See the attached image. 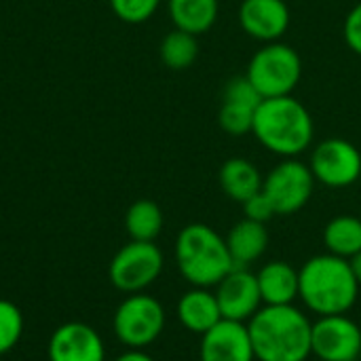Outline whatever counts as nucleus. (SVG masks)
<instances>
[{
    "label": "nucleus",
    "instance_id": "nucleus-1",
    "mask_svg": "<svg viewBox=\"0 0 361 361\" xmlns=\"http://www.w3.org/2000/svg\"><path fill=\"white\" fill-rule=\"evenodd\" d=\"M311 319L294 305H264L250 322V338L258 361H307L311 351Z\"/></svg>",
    "mask_w": 361,
    "mask_h": 361
},
{
    "label": "nucleus",
    "instance_id": "nucleus-2",
    "mask_svg": "<svg viewBox=\"0 0 361 361\" xmlns=\"http://www.w3.org/2000/svg\"><path fill=\"white\" fill-rule=\"evenodd\" d=\"M300 275L298 298L317 317L347 315L360 296V283L351 269V262L334 254H322L309 258Z\"/></svg>",
    "mask_w": 361,
    "mask_h": 361
},
{
    "label": "nucleus",
    "instance_id": "nucleus-3",
    "mask_svg": "<svg viewBox=\"0 0 361 361\" xmlns=\"http://www.w3.org/2000/svg\"><path fill=\"white\" fill-rule=\"evenodd\" d=\"M311 112L292 95L262 99L254 114L252 133L271 152L283 159H296L313 142Z\"/></svg>",
    "mask_w": 361,
    "mask_h": 361
},
{
    "label": "nucleus",
    "instance_id": "nucleus-4",
    "mask_svg": "<svg viewBox=\"0 0 361 361\" xmlns=\"http://www.w3.org/2000/svg\"><path fill=\"white\" fill-rule=\"evenodd\" d=\"M176 264L192 288H216L233 269L226 239L207 224H188L176 239Z\"/></svg>",
    "mask_w": 361,
    "mask_h": 361
},
{
    "label": "nucleus",
    "instance_id": "nucleus-5",
    "mask_svg": "<svg viewBox=\"0 0 361 361\" xmlns=\"http://www.w3.org/2000/svg\"><path fill=\"white\" fill-rule=\"evenodd\" d=\"M245 76L264 99L292 95L302 76V61L290 44L267 42L250 59Z\"/></svg>",
    "mask_w": 361,
    "mask_h": 361
},
{
    "label": "nucleus",
    "instance_id": "nucleus-6",
    "mask_svg": "<svg viewBox=\"0 0 361 361\" xmlns=\"http://www.w3.org/2000/svg\"><path fill=\"white\" fill-rule=\"evenodd\" d=\"M165 309L163 305L144 292L129 294L114 311L112 330L116 338L129 349L150 347L165 330Z\"/></svg>",
    "mask_w": 361,
    "mask_h": 361
},
{
    "label": "nucleus",
    "instance_id": "nucleus-7",
    "mask_svg": "<svg viewBox=\"0 0 361 361\" xmlns=\"http://www.w3.org/2000/svg\"><path fill=\"white\" fill-rule=\"evenodd\" d=\"M163 264V252L154 241H129L110 260L108 279L118 292L140 294L161 277Z\"/></svg>",
    "mask_w": 361,
    "mask_h": 361
},
{
    "label": "nucleus",
    "instance_id": "nucleus-8",
    "mask_svg": "<svg viewBox=\"0 0 361 361\" xmlns=\"http://www.w3.org/2000/svg\"><path fill=\"white\" fill-rule=\"evenodd\" d=\"M315 178L309 165L298 159H283L262 182V192L273 203L277 216L300 212L313 197Z\"/></svg>",
    "mask_w": 361,
    "mask_h": 361
},
{
    "label": "nucleus",
    "instance_id": "nucleus-9",
    "mask_svg": "<svg viewBox=\"0 0 361 361\" xmlns=\"http://www.w3.org/2000/svg\"><path fill=\"white\" fill-rule=\"evenodd\" d=\"M309 167L315 182L330 188H347L361 178V152L343 137H328L315 146Z\"/></svg>",
    "mask_w": 361,
    "mask_h": 361
},
{
    "label": "nucleus",
    "instance_id": "nucleus-10",
    "mask_svg": "<svg viewBox=\"0 0 361 361\" xmlns=\"http://www.w3.org/2000/svg\"><path fill=\"white\" fill-rule=\"evenodd\" d=\"M311 351L322 361L360 360L361 328L347 315L317 317L311 328Z\"/></svg>",
    "mask_w": 361,
    "mask_h": 361
},
{
    "label": "nucleus",
    "instance_id": "nucleus-11",
    "mask_svg": "<svg viewBox=\"0 0 361 361\" xmlns=\"http://www.w3.org/2000/svg\"><path fill=\"white\" fill-rule=\"evenodd\" d=\"M216 298L220 305L222 319L241 324H247L264 307L256 273H252L247 267H235L216 286Z\"/></svg>",
    "mask_w": 361,
    "mask_h": 361
},
{
    "label": "nucleus",
    "instance_id": "nucleus-12",
    "mask_svg": "<svg viewBox=\"0 0 361 361\" xmlns=\"http://www.w3.org/2000/svg\"><path fill=\"white\" fill-rule=\"evenodd\" d=\"M49 361H106V347L95 328L68 322L53 330L47 345Z\"/></svg>",
    "mask_w": 361,
    "mask_h": 361
},
{
    "label": "nucleus",
    "instance_id": "nucleus-13",
    "mask_svg": "<svg viewBox=\"0 0 361 361\" xmlns=\"http://www.w3.org/2000/svg\"><path fill=\"white\" fill-rule=\"evenodd\" d=\"M201 361H256L247 324L220 319L201 336Z\"/></svg>",
    "mask_w": 361,
    "mask_h": 361
},
{
    "label": "nucleus",
    "instance_id": "nucleus-14",
    "mask_svg": "<svg viewBox=\"0 0 361 361\" xmlns=\"http://www.w3.org/2000/svg\"><path fill=\"white\" fill-rule=\"evenodd\" d=\"M239 23L260 42H277L290 27V8L283 0H243Z\"/></svg>",
    "mask_w": 361,
    "mask_h": 361
},
{
    "label": "nucleus",
    "instance_id": "nucleus-15",
    "mask_svg": "<svg viewBox=\"0 0 361 361\" xmlns=\"http://www.w3.org/2000/svg\"><path fill=\"white\" fill-rule=\"evenodd\" d=\"M258 288L262 296V305L269 307H281V305H294L300 290V275L298 271L283 260L267 262L258 273Z\"/></svg>",
    "mask_w": 361,
    "mask_h": 361
},
{
    "label": "nucleus",
    "instance_id": "nucleus-16",
    "mask_svg": "<svg viewBox=\"0 0 361 361\" xmlns=\"http://www.w3.org/2000/svg\"><path fill=\"white\" fill-rule=\"evenodd\" d=\"M176 313L180 324L188 332L199 336H203L222 319L216 292H212L209 288H190L188 292H184L178 300Z\"/></svg>",
    "mask_w": 361,
    "mask_h": 361
},
{
    "label": "nucleus",
    "instance_id": "nucleus-17",
    "mask_svg": "<svg viewBox=\"0 0 361 361\" xmlns=\"http://www.w3.org/2000/svg\"><path fill=\"white\" fill-rule=\"evenodd\" d=\"M226 245L235 267H250L267 252L269 233L264 224L243 218L231 228L226 237Z\"/></svg>",
    "mask_w": 361,
    "mask_h": 361
},
{
    "label": "nucleus",
    "instance_id": "nucleus-18",
    "mask_svg": "<svg viewBox=\"0 0 361 361\" xmlns=\"http://www.w3.org/2000/svg\"><path fill=\"white\" fill-rule=\"evenodd\" d=\"M220 188L226 197H231L237 203H245L250 197L262 190L264 178L260 176L258 167L247 159H228L222 163L218 173Z\"/></svg>",
    "mask_w": 361,
    "mask_h": 361
},
{
    "label": "nucleus",
    "instance_id": "nucleus-19",
    "mask_svg": "<svg viewBox=\"0 0 361 361\" xmlns=\"http://www.w3.org/2000/svg\"><path fill=\"white\" fill-rule=\"evenodd\" d=\"M169 17L178 30L188 34H205L218 19V0H167Z\"/></svg>",
    "mask_w": 361,
    "mask_h": 361
},
{
    "label": "nucleus",
    "instance_id": "nucleus-20",
    "mask_svg": "<svg viewBox=\"0 0 361 361\" xmlns=\"http://www.w3.org/2000/svg\"><path fill=\"white\" fill-rule=\"evenodd\" d=\"M324 243L328 254L351 260L361 252V218L357 216H336L328 222L324 231Z\"/></svg>",
    "mask_w": 361,
    "mask_h": 361
},
{
    "label": "nucleus",
    "instance_id": "nucleus-21",
    "mask_svg": "<svg viewBox=\"0 0 361 361\" xmlns=\"http://www.w3.org/2000/svg\"><path fill=\"white\" fill-rule=\"evenodd\" d=\"M125 231L131 241H154L163 231V212L150 199H140L125 214Z\"/></svg>",
    "mask_w": 361,
    "mask_h": 361
},
{
    "label": "nucleus",
    "instance_id": "nucleus-22",
    "mask_svg": "<svg viewBox=\"0 0 361 361\" xmlns=\"http://www.w3.org/2000/svg\"><path fill=\"white\" fill-rule=\"evenodd\" d=\"M161 61L171 70H186L195 63L199 55V42L195 34H188L184 30H171L163 40L159 49Z\"/></svg>",
    "mask_w": 361,
    "mask_h": 361
},
{
    "label": "nucleus",
    "instance_id": "nucleus-23",
    "mask_svg": "<svg viewBox=\"0 0 361 361\" xmlns=\"http://www.w3.org/2000/svg\"><path fill=\"white\" fill-rule=\"evenodd\" d=\"M23 336V313L21 309L6 300L0 298V355L11 353Z\"/></svg>",
    "mask_w": 361,
    "mask_h": 361
},
{
    "label": "nucleus",
    "instance_id": "nucleus-24",
    "mask_svg": "<svg viewBox=\"0 0 361 361\" xmlns=\"http://www.w3.org/2000/svg\"><path fill=\"white\" fill-rule=\"evenodd\" d=\"M254 114H256V108H247V106L233 104V102H222L220 112H218V123H220L222 131L239 137V135L252 133Z\"/></svg>",
    "mask_w": 361,
    "mask_h": 361
},
{
    "label": "nucleus",
    "instance_id": "nucleus-25",
    "mask_svg": "<svg viewBox=\"0 0 361 361\" xmlns=\"http://www.w3.org/2000/svg\"><path fill=\"white\" fill-rule=\"evenodd\" d=\"M108 2H110L112 13L121 21L133 23V25L148 21L161 4V0H108Z\"/></svg>",
    "mask_w": 361,
    "mask_h": 361
},
{
    "label": "nucleus",
    "instance_id": "nucleus-26",
    "mask_svg": "<svg viewBox=\"0 0 361 361\" xmlns=\"http://www.w3.org/2000/svg\"><path fill=\"white\" fill-rule=\"evenodd\" d=\"M262 99L264 97L258 93V89L252 85V80L247 76L231 78L222 93V102H233V104H241L247 108H258L262 104Z\"/></svg>",
    "mask_w": 361,
    "mask_h": 361
},
{
    "label": "nucleus",
    "instance_id": "nucleus-27",
    "mask_svg": "<svg viewBox=\"0 0 361 361\" xmlns=\"http://www.w3.org/2000/svg\"><path fill=\"white\" fill-rule=\"evenodd\" d=\"M243 205V212H245V218L247 220H254V222H260V224H267L273 216H277L273 203L269 201V197L260 190L256 192L254 197H250Z\"/></svg>",
    "mask_w": 361,
    "mask_h": 361
},
{
    "label": "nucleus",
    "instance_id": "nucleus-28",
    "mask_svg": "<svg viewBox=\"0 0 361 361\" xmlns=\"http://www.w3.org/2000/svg\"><path fill=\"white\" fill-rule=\"evenodd\" d=\"M343 34H345V42L349 44V49L361 55V2L349 11Z\"/></svg>",
    "mask_w": 361,
    "mask_h": 361
},
{
    "label": "nucleus",
    "instance_id": "nucleus-29",
    "mask_svg": "<svg viewBox=\"0 0 361 361\" xmlns=\"http://www.w3.org/2000/svg\"><path fill=\"white\" fill-rule=\"evenodd\" d=\"M114 361H154L144 349H129L125 353H121Z\"/></svg>",
    "mask_w": 361,
    "mask_h": 361
},
{
    "label": "nucleus",
    "instance_id": "nucleus-30",
    "mask_svg": "<svg viewBox=\"0 0 361 361\" xmlns=\"http://www.w3.org/2000/svg\"><path fill=\"white\" fill-rule=\"evenodd\" d=\"M349 262H351V269H353V273H355V279H357V283L361 286V252L357 254V256H353Z\"/></svg>",
    "mask_w": 361,
    "mask_h": 361
},
{
    "label": "nucleus",
    "instance_id": "nucleus-31",
    "mask_svg": "<svg viewBox=\"0 0 361 361\" xmlns=\"http://www.w3.org/2000/svg\"><path fill=\"white\" fill-rule=\"evenodd\" d=\"M360 361H361V353H360Z\"/></svg>",
    "mask_w": 361,
    "mask_h": 361
},
{
    "label": "nucleus",
    "instance_id": "nucleus-32",
    "mask_svg": "<svg viewBox=\"0 0 361 361\" xmlns=\"http://www.w3.org/2000/svg\"><path fill=\"white\" fill-rule=\"evenodd\" d=\"M353 361H360V360H353Z\"/></svg>",
    "mask_w": 361,
    "mask_h": 361
}]
</instances>
